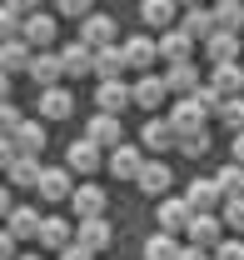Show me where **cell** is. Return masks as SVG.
<instances>
[{
	"mask_svg": "<svg viewBox=\"0 0 244 260\" xmlns=\"http://www.w3.org/2000/svg\"><path fill=\"white\" fill-rule=\"evenodd\" d=\"M40 200L45 205H65V200H75V170L70 165H45V175H40Z\"/></svg>",
	"mask_w": 244,
	"mask_h": 260,
	"instance_id": "obj_1",
	"label": "cell"
},
{
	"mask_svg": "<svg viewBox=\"0 0 244 260\" xmlns=\"http://www.w3.org/2000/svg\"><path fill=\"white\" fill-rule=\"evenodd\" d=\"M140 145L154 150V155H159V150H180V130L170 125V115H150L145 130H140Z\"/></svg>",
	"mask_w": 244,
	"mask_h": 260,
	"instance_id": "obj_2",
	"label": "cell"
},
{
	"mask_svg": "<svg viewBox=\"0 0 244 260\" xmlns=\"http://www.w3.org/2000/svg\"><path fill=\"white\" fill-rule=\"evenodd\" d=\"M85 140H95L100 150H120V145H125L120 115H105V110H95V115H90V125H85Z\"/></svg>",
	"mask_w": 244,
	"mask_h": 260,
	"instance_id": "obj_3",
	"label": "cell"
},
{
	"mask_svg": "<svg viewBox=\"0 0 244 260\" xmlns=\"http://www.w3.org/2000/svg\"><path fill=\"white\" fill-rule=\"evenodd\" d=\"M189 220H194V205H189L184 195H165V200H159V230H165V235L189 230Z\"/></svg>",
	"mask_w": 244,
	"mask_h": 260,
	"instance_id": "obj_4",
	"label": "cell"
},
{
	"mask_svg": "<svg viewBox=\"0 0 244 260\" xmlns=\"http://www.w3.org/2000/svg\"><path fill=\"white\" fill-rule=\"evenodd\" d=\"M105 205H110V190H100V185H75V200H70V210H75V220H100L105 215Z\"/></svg>",
	"mask_w": 244,
	"mask_h": 260,
	"instance_id": "obj_5",
	"label": "cell"
},
{
	"mask_svg": "<svg viewBox=\"0 0 244 260\" xmlns=\"http://www.w3.org/2000/svg\"><path fill=\"white\" fill-rule=\"evenodd\" d=\"M30 65H35V45L30 40H0V75H30Z\"/></svg>",
	"mask_w": 244,
	"mask_h": 260,
	"instance_id": "obj_6",
	"label": "cell"
},
{
	"mask_svg": "<svg viewBox=\"0 0 244 260\" xmlns=\"http://www.w3.org/2000/svg\"><path fill=\"white\" fill-rule=\"evenodd\" d=\"M125 60H130V70L150 75L154 60H159V40H154V35H130V40H125Z\"/></svg>",
	"mask_w": 244,
	"mask_h": 260,
	"instance_id": "obj_7",
	"label": "cell"
},
{
	"mask_svg": "<svg viewBox=\"0 0 244 260\" xmlns=\"http://www.w3.org/2000/svg\"><path fill=\"white\" fill-rule=\"evenodd\" d=\"M125 105H135V85H125V80H100V90H95V110L120 115Z\"/></svg>",
	"mask_w": 244,
	"mask_h": 260,
	"instance_id": "obj_8",
	"label": "cell"
},
{
	"mask_svg": "<svg viewBox=\"0 0 244 260\" xmlns=\"http://www.w3.org/2000/svg\"><path fill=\"white\" fill-rule=\"evenodd\" d=\"M145 145H130L125 140L120 150H110V170H115V180H140V170H145Z\"/></svg>",
	"mask_w": 244,
	"mask_h": 260,
	"instance_id": "obj_9",
	"label": "cell"
},
{
	"mask_svg": "<svg viewBox=\"0 0 244 260\" xmlns=\"http://www.w3.org/2000/svg\"><path fill=\"white\" fill-rule=\"evenodd\" d=\"M80 40L90 45V50H105V45H115V15H85L80 20Z\"/></svg>",
	"mask_w": 244,
	"mask_h": 260,
	"instance_id": "obj_10",
	"label": "cell"
},
{
	"mask_svg": "<svg viewBox=\"0 0 244 260\" xmlns=\"http://www.w3.org/2000/svg\"><path fill=\"white\" fill-rule=\"evenodd\" d=\"M165 100H170V80H165V75L150 70V75L135 80V105H140V110H159Z\"/></svg>",
	"mask_w": 244,
	"mask_h": 260,
	"instance_id": "obj_11",
	"label": "cell"
},
{
	"mask_svg": "<svg viewBox=\"0 0 244 260\" xmlns=\"http://www.w3.org/2000/svg\"><path fill=\"white\" fill-rule=\"evenodd\" d=\"M184 235H189V245H205V250H214V245L224 240V220H219L214 210H205V215H194V220H189V230H184Z\"/></svg>",
	"mask_w": 244,
	"mask_h": 260,
	"instance_id": "obj_12",
	"label": "cell"
},
{
	"mask_svg": "<svg viewBox=\"0 0 244 260\" xmlns=\"http://www.w3.org/2000/svg\"><path fill=\"white\" fill-rule=\"evenodd\" d=\"M75 230L65 215H45V225H40V250H70L75 245Z\"/></svg>",
	"mask_w": 244,
	"mask_h": 260,
	"instance_id": "obj_13",
	"label": "cell"
},
{
	"mask_svg": "<svg viewBox=\"0 0 244 260\" xmlns=\"http://www.w3.org/2000/svg\"><path fill=\"white\" fill-rule=\"evenodd\" d=\"M60 75H65V60H60V50H35L30 80L40 85V90H50V85H60Z\"/></svg>",
	"mask_w": 244,
	"mask_h": 260,
	"instance_id": "obj_14",
	"label": "cell"
},
{
	"mask_svg": "<svg viewBox=\"0 0 244 260\" xmlns=\"http://www.w3.org/2000/svg\"><path fill=\"white\" fill-rule=\"evenodd\" d=\"M75 240H80L85 250H95V255H100V250H110V245H115V225H110L105 215H100V220H80Z\"/></svg>",
	"mask_w": 244,
	"mask_h": 260,
	"instance_id": "obj_15",
	"label": "cell"
},
{
	"mask_svg": "<svg viewBox=\"0 0 244 260\" xmlns=\"http://www.w3.org/2000/svg\"><path fill=\"white\" fill-rule=\"evenodd\" d=\"M65 165H70L75 175H95V170H100V145H95V140H70V145H65Z\"/></svg>",
	"mask_w": 244,
	"mask_h": 260,
	"instance_id": "obj_16",
	"label": "cell"
},
{
	"mask_svg": "<svg viewBox=\"0 0 244 260\" xmlns=\"http://www.w3.org/2000/svg\"><path fill=\"white\" fill-rule=\"evenodd\" d=\"M210 90H219V100H234V95H244V65H239V60H229V65H214V75H210Z\"/></svg>",
	"mask_w": 244,
	"mask_h": 260,
	"instance_id": "obj_17",
	"label": "cell"
},
{
	"mask_svg": "<svg viewBox=\"0 0 244 260\" xmlns=\"http://www.w3.org/2000/svg\"><path fill=\"white\" fill-rule=\"evenodd\" d=\"M135 185H140V190H145V195H159V200H165V190L175 185V175H170V165L159 160V155H150V160H145V170H140V180H135Z\"/></svg>",
	"mask_w": 244,
	"mask_h": 260,
	"instance_id": "obj_18",
	"label": "cell"
},
{
	"mask_svg": "<svg viewBox=\"0 0 244 260\" xmlns=\"http://www.w3.org/2000/svg\"><path fill=\"white\" fill-rule=\"evenodd\" d=\"M55 35H60V25H55V15H45V10H35V15H25V40H30L35 50H50V45H55Z\"/></svg>",
	"mask_w": 244,
	"mask_h": 260,
	"instance_id": "obj_19",
	"label": "cell"
},
{
	"mask_svg": "<svg viewBox=\"0 0 244 260\" xmlns=\"http://www.w3.org/2000/svg\"><path fill=\"white\" fill-rule=\"evenodd\" d=\"M40 115H45V120H70V115H75V95H70L65 85L40 90Z\"/></svg>",
	"mask_w": 244,
	"mask_h": 260,
	"instance_id": "obj_20",
	"label": "cell"
},
{
	"mask_svg": "<svg viewBox=\"0 0 244 260\" xmlns=\"http://www.w3.org/2000/svg\"><path fill=\"white\" fill-rule=\"evenodd\" d=\"M184 200L194 205V215H205V210H214V205H224V190H219V180H189V190H184Z\"/></svg>",
	"mask_w": 244,
	"mask_h": 260,
	"instance_id": "obj_21",
	"label": "cell"
},
{
	"mask_svg": "<svg viewBox=\"0 0 244 260\" xmlns=\"http://www.w3.org/2000/svg\"><path fill=\"white\" fill-rule=\"evenodd\" d=\"M140 15L150 30H175V15H180V0H140Z\"/></svg>",
	"mask_w": 244,
	"mask_h": 260,
	"instance_id": "obj_22",
	"label": "cell"
},
{
	"mask_svg": "<svg viewBox=\"0 0 244 260\" xmlns=\"http://www.w3.org/2000/svg\"><path fill=\"white\" fill-rule=\"evenodd\" d=\"M165 80H170V95H199V90H205V85H199V70H194V65L189 60H180V65H170V70H165Z\"/></svg>",
	"mask_w": 244,
	"mask_h": 260,
	"instance_id": "obj_23",
	"label": "cell"
},
{
	"mask_svg": "<svg viewBox=\"0 0 244 260\" xmlns=\"http://www.w3.org/2000/svg\"><path fill=\"white\" fill-rule=\"evenodd\" d=\"M5 175H10V185H15V190H35V185H40V175H45V165H40V155H20Z\"/></svg>",
	"mask_w": 244,
	"mask_h": 260,
	"instance_id": "obj_24",
	"label": "cell"
},
{
	"mask_svg": "<svg viewBox=\"0 0 244 260\" xmlns=\"http://www.w3.org/2000/svg\"><path fill=\"white\" fill-rule=\"evenodd\" d=\"M60 60H65V75H95V50L85 40H70L60 50Z\"/></svg>",
	"mask_w": 244,
	"mask_h": 260,
	"instance_id": "obj_25",
	"label": "cell"
},
{
	"mask_svg": "<svg viewBox=\"0 0 244 260\" xmlns=\"http://www.w3.org/2000/svg\"><path fill=\"white\" fill-rule=\"evenodd\" d=\"M120 70H130L125 45H105V50H95V75H100V80H120Z\"/></svg>",
	"mask_w": 244,
	"mask_h": 260,
	"instance_id": "obj_26",
	"label": "cell"
},
{
	"mask_svg": "<svg viewBox=\"0 0 244 260\" xmlns=\"http://www.w3.org/2000/svg\"><path fill=\"white\" fill-rule=\"evenodd\" d=\"M205 50H210L214 65H229V60H239V35L234 30H214L210 40H205Z\"/></svg>",
	"mask_w": 244,
	"mask_h": 260,
	"instance_id": "obj_27",
	"label": "cell"
},
{
	"mask_svg": "<svg viewBox=\"0 0 244 260\" xmlns=\"http://www.w3.org/2000/svg\"><path fill=\"white\" fill-rule=\"evenodd\" d=\"M180 30L189 35V40H210L219 25H214V10H199V5H189L184 10V20H180Z\"/></svg>",
	"mask_w": 244,
	"mask_h": 260,
	"instance_id": "obj_28",
	"label": "cell"
},
{
	"mask_svg": "<svg viewBox=\"0 0 244 260\" xmlns=\"http://www.w3.org/2000/svg\"><path fill=\"white\" fill-rule=\"evenodd\" d=\"M5 225L15 230V235H20V240H40V225H45V215H40V210H35V205H15V215H10V220H5Z\"/></svg>",
	"mask_w": 244,
	"mask_h": 260,
	"instance_id": "obj_29",
	"label": "cell"
},
{
	"mask_svg": "<svg viewBox=\"0 0 244 260\" xmlns=\"http://www.w3.org/2000/svg\"><path fill=\"white\" fill-rule=\"evenodd\" d=\"M189 45H194V40H189L180 25H175V30H165V35H159V60H170V65L189 60Z\"/></svg>",
	"mask_w": 244,
	"mask_h": 260,
	"instance_id": "obj_30",
	"label": "cell"
},
{
	"mask_svg": "<svg viewBox=\"0 0 244 260\" xmlns=\"http://www.w3.org/2000/svg\"><path fill=\"white\" fill-rule=\"evenodd\" d=\"M180 235H165V230H154L150 240H145V260H180Z\"/></svg>",
	"mask_w": 244,
	"mask_h": 260,
	"instance_id": "obj_31",
	"label": "cell"
},
{
	"mask_svg": "<svg viewBox=\"0 0 244 260\" xmlns=\"http://www.w3.org/2000/svg\"><path fill=\"white\" fill-rule=\"evenodd\" d=\"M214 25L219 30H244V0H214Z\"/></svg>",
	"mask_w": 244,
	"mask_h": 260,
	"instance_id": "obj_32",
	"label": "cell"
},
{
	"mask_svg": "<svg viewBox=\"0 0 244 260\" xmlns=\"http://www.w3.org/2000/svg\"><path fill=\"white\" fill-rule=\"evenodd\" d=\"M219 190H224V200H234V195H244V165L239 160H229V165H219Z\"/></svg>",
	"mask_w": 244,
	"mask_h": 260,
	"instance_id": "obj_33",
	"label": "cell"
},
{
	"mask_svg": "<svg viewBox=\"0 0 244 260\" xmlns=\"http://www.w3.org/2000/svg\"><path fill=\"white\" fill-rule=\"evenodd\" d=\"M15 140H20L25 155H40V150H45V125H40V120H25V125L15 130Z\"/></svg>",
	"mask_w": 244,
	"mask_h": 260,
	"instance_id": "obj_34",
	"label": "cell"
},
{
	"mask_svg": "<svg viewBox=\"0 0 244 260\" xmlns=\"http://www.w3.org/2000/svg\"><path fill=\"white\" fill-rule=\"evenodd\" d=\"M0 40H25V15L20 10H0Z\"/></svg>",
	"mask_w": 244,
	"mask_h": 260,
	"instance_id": "obj_35",
	"label": "cell"
},
{
	"mask_svg": "<svg viewBox=\"0 0 244 260\" xmlns=\"http://www.w3.org/2000/svg\"><path fill=\"white\" fill-rule=\"evenodd\" d=\"M180 155H189V160L210 155V130H194V135H180Z\"/></svg>",
	"mask_w": 244,
	"mask_h": 260,
	"instance_id": "obj_36",
	"label": "cell"
},
{
	"mask_svg": "<svg viewBox=\"0 0 244 260\" xmlns=\"http://www.w3.org/2000/svg\"><path fill=\"white\" fill-rule=\"evenodd\" d=\"M219 120H224V125H229L234 135H239V130H244V95L224 100V105H219Z\"/></svg>",
	"mask_w": 244,
	"mask_h": 260,
	"instance_id": "obj_37",
	"label": "cell"
},
{
	"mask_svg": "<svg viewBox=\"0 0 244 260\" xmlns=\"http://www.w3.org/2000/svg\"><path fill=\"white\" fill-rule=\"evenodd\" d=\"M219 220H224V230H244V195H234V200H224Z\"/></svg>",
	"mask_w": 244,
	"mask_h": 260,
	"instance_id": "obj_38",
	"label": "cell"
},
{
	"mask_svg": "<svg viewBox=\"0 0 244 260\" xmlns=\"http://www.w3.org/2000/svg\"><path fill=\"white\" fill-rule=\"evenodd\" d=\"M0 125H5V135H15V130L25 125V115H20L15 100H0Z\"/></svg>",
	"mask_w": 244,
	"mask_h": 260,
	"instance_id": "obj_39",
	"label": "cell"
},
{
	"mask_svg": "<svg viewBox=\"0 0 244 260\" xmlns=\"http://www.w3.org/2000/svg\"><path fill=\"white\" fill-rule=\"evenodd\" d=\"M214 260H244V240L239 235H224V240L214 245Z\"/></svg>",
	"mask_w": 244,
	"mask_h": 260,
	"instance_id": "obj_40",
	"label": "cell"
},
{
	"mask_svg": "<svg viewBox=\"0 0 244 260\" xmlns=\"http://www.w3.org/2000/svg\"><path fill=\"white\" fill-rule=\"evenodd\" d=\"M55 10H60V15H70V20H85V15H95L90 0H55Z\"/></svg>",
	"mask_w": 244,
	"mask_h": 260,
	"instance_id": "obj_41",
	"label": "cell"
},
{
	"mask_svg": "<svg viewBox=\"0 0 244 260\" xmlns=\"http://www.w3.org/2000/svg\"><path fill=\"white\" fill-rule=\"evenodd\" d=\"M0 260H20V235H15L10 225L0 230Z\"/></svg>",
	"mask_w": 244,
	"mask_h": 260,
	"instance_id": "obj_42",
	"label": "cell"
},
{
	"mask_svg": "<svg viewBox=\"0 0 244 260\" xmlns=\"http://www.w3.org/2000/svg\"><path fill=\"white\" fill-rule=\"evenodd\" d=\"M60 260H95V250H85V245H80V240H75V245H70V250H60Z\"/></svg>",
	"mask_w": 244,
	"mask_h": 260,
	"instance_id": "obj_43",
	"label": "cell"
},
{
	"mask_svg": "<svg viewBox=\"0 0 244 260\" xmlns=\"http://www.w3.org/2000/svg\"><path fill=\"white\" fill-rule=\"evenodd\" d=\"M180 260H214V250H205V245H184Z\"/></svg>",
	"mask_w": 244,
	"mask_h": 260,
	"instance_id": "obj_44",
	"label": "cell"
},
{
	"mask_svg": "<svg viewBox=\"0 0 244 260\" xmlns=\"http://www.w3.org/2000/svg\"><path fill=\"white\" fill-rule=\"evenodd\" d=\"M5 5H10V10H20V15H35V10H40V0H5Z\"/></svg>",
	"mask_w": 244,
	"mask_h": 260,
	"instance_id": "obj_45",
	"label": "cell"
},
{
	"mask_svg": "<svg viewBox=\"0 0 244 260\" xmlns=\"http://www.w3.org/2000/svg\"><path fill=\"white\" fill-rule=\"evenodd\" d=\"M234 160L244 165V130H239V135H234Z\"/></svg>",
	"mask_w": 244,
	"mask_h": 260,
	"instance_id": "obj_46",
	"label": "cell"
},
{
	"mask_svg": "<svg viewBox=\"0 0 244 260\" xmlns=\"http://www.w3.org/2000/svg\"><path fill=\"white\" fill-rule=\"evenodd\" d=\"M20 260H45V255H40V250H35V255H20Z\"/></svg>",
	"mask_w": 244,
	"mask_h": 260,
	"instance_id": "obj_47",
	"label": "cell"
},
{
	"mask_svg": "<svg viewBox=\"0 0 244 260\" xmlns=\"http://www.w3.org/2000/svg\"><path fill=\"white\" fill-rule=\"evenodd\" d=\"M180 5H184V10H189V5H199V0H180Z\"/></svg>",
	"mask_w": 244,
	"mask_h": 260,
	"instance_id": "obj_48",
	"label": "cell"
}]
</instances>
